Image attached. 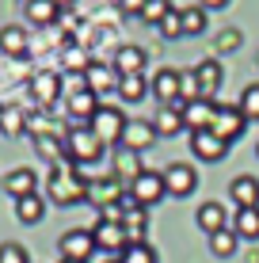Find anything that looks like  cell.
Returning a JSON list of instances; mask_svg holds the SVG:
<instances>
[{
    "label": "cell",
    "mask_w": 259,
    "mask_h": 263,
    "mask_svg": "<svg viewBox=\"0 0 259 263\" xmlns=\"http://www.w3.org/2000/svg\"><path fill=\"white\" fill-rule=\"evenodd\" d=\"M84 84L92 88L95 96L118 92V72H114V65H107V61H92V65L84 69Z\"/></svg>",
    "instance_id": "9a60e30c"
},
{
    "label": "cell",
    "mask_w": 259,
    "mask_h": 263,
    "mask_svg": "<svg viewBox=\"0 0 259 263\" xmlns=\"http://www.w3.org/2000/svg\"><path fill=\"white\" fill-rule=\"evenodd\" d=\"M92 240H95V248L107 252L111 259H118L122 252H126V229H122L118 221H95V229H92Z\"/></svg>",
    "instance_id": "8992f818"
},
{
    "label": "cell",
    "mask_w": 259,
    "mask_h": 263,
    "mask_svg": "<svg viewBox=\"0 0 259 263\" xmlns=\"http://www.w3.org/2000/svg\"><path fill=\"white\" fill-rule=\"evenodd\" d=\"M229 198L236 202V210H252V206H259V179L255 176H233L229 179Z\"/></svg>",
    "instance_id": "2e32d148"
},
{
    "label": "cell",
    "mask_w": 259,
    "mask_h": 263,
    "mask_svg": "<svg viewBox=\"0 0 259 263\" xmlns=\"http://www.w3.org/2000/svg\"><path fill=\"white\" fill-rule=\"evenodd\" d=\"M213 134H217L221 141H240L244 138V130H248V119L240 115V107L233 103V107H217V119H213V126H210Z\"/></svg>",
    "instance_id": "9c48e42d"
},
{
    "label": "cell",
    "mask_w": 259,
    "mask_h": 263,
    "mask_svg": "<svg viewBox=\"0 0 259 263\" xmlns=\"http://www.w3.org/2000/svg\"><path fill=\"white\" fill-rule=\"evenodd\" d=\"M180 84H183V72L175 69H160L153 80H149V92L160 99V107H183L180 99Z\"/></svg>",
    "instance_id": "ba28073f"
},
{
    "label": "cell",
    "mask_w": 259,
    "mask_h": 263,
    "mask_svg": "<svg viewBox=\"0 0 259 263\" xmlns=\"http://www.w3.org/2000/svg\"><path fill=\"white\" fill-rule=\"evenodd\" d=\"M160 34H164V39H183V23H180V12H175V8L160 20Z\"/></svg>",
    "instance_id": "d590c367"
},
{
    "label": "cell",
    "mask_w": 259,
    "mask_h": 263,
    "mask_svg": "<svg viewBox=\"0 0 259 263\" xmlns=\"http://www.w3.org/2000/svg\"><path fill=\"white\" fill-rule=\"evenodd\" d=\"M153 141H156L153 122H145V119H130V122H126L122 149H130V153H149V149H153Z\"/></svg>",
    "instance_id": "5bb4252c"
},
{
    "label": "cell",
    "mask_w": 259,
    "mask_h": 263,
    "mask_svg": "<svg viewBox=\"0 0 259 263\" xmlns=\"http://www.w3.org/2000/svg\"><path fill=\"white\" fill-rule=\"evenodd\" d=\"M149 92V80L145 77H118V96L126 99V103H141Z\"/></svg>",
    "instance_id": "f546056e"
},
{
    "label": "cell",
    "mask_w": 259,
    "mask_h": 263,
    "mask_svg": "<svg viewBox=\"0 0 259 263\" xmlns=\"http://www.w3.org/2000/svg\"><path fill=\"white\" fill-rule=\"evenodd\" d=\"M126 122H130V119L118 111V107H99V111L92 115V122H88V126H92V134L107 145V149H111V145H122Z\"/></svg>",
    "instance_id": "3957f363"
},
{
    "label": "cell",
    "mask_w": 259,
    "mask_h": 263,
    "mask_svg": "<svg viewBox=\"0 0 259 263\" xmlns=\"http://www.w3.org/2000/svg\"><path fill=\"white\" fill-rule=\"evenodd\" d=\"M122 198V183L114 176H99V179H88V202H95L99 210L114 206Z\"/></svg>",
    "instance_id": "e0dca14e"
},
{
    "label": "cell",
    "mask_w": 259,
    "mask_h": 263,
    "mask_svg": "<svg viewBox=\"0 0 259 263\" xmlns=\"http://www.w3.org/2000/svg\"><path fill=\"white\" fill-rule=\"evenodd\" d=\"M191 72H194V80H198V92L206 96V99L217 96V88H221V61H217V58L198 61V65H194Z\"/></svg>",
    "instance_id": "d6986e66"
},
{
    "label": "cell",
    "mask_w": 259,
    "mask_h": 263,
    "mask_svg": "<svg viewBox=\"0 0 259 263\" xmlns=\"http://www.w3.org/2000/svg\"><path fill=\"white\" fill-rule=\"evenodd\" d=\"M236 244H240V237L233 229H221V233H213V237H210V252L217 259H229V256H236Z\"/></svg>",
    "instance_id": "f1b7e54d"
},
{
    "label": "cell",
    "mask_w": 259,
    "mask_h": 263,
    "mask_svg": "<svg viewBox=\"0 0 259 263\" xmlns=\"http://www.w3.org/2000/svg\"><path fill=\"white\" fill-rule=\"evenodd\" d=\"M103 153H107V145L92 134V126H69V134H65V157H69V164H76V168L95 164V160H103Z\"/></svg>",
    "instance_id": "7a4b0ae2"
},
{
    "label": "cell",
    "mask_w": 259,
    "mask_h": 263,
    "mask_svg": "<svg viewBox=\"0 0 259 263\" xmlns=\"http://www.w3.org/2000/svg\"><path fill=\"white\" fill-rule=\"evenodd\" d=\"M198 8H206V12H221V8H229V0H198Z\"/></svg>",
    "instance_id": "f35d334b"
},
{
    "label": "cell",
    "mask_w": 259,
    "mask_h": 263,
    "mask_svg": "<svg viewBox=\"0 0 259 263\" xmlns=\"http://www.w3.org/2000/svg\"><path fill=\"white\" fill-rule=\"evenodd\" d=\"M180 115H183V126L187 130H210L213 119H217V103L213 99H191V103H183L180 107Z\"/></svg>",
    "instance_id": "7c38bea8"
},
{
    "label": "cell",
    "mask_w": 259,
    "mask_h": 263,
    "mask_svg": "<svg viewBox=\"0 0 259 263\" xmlns=\"http://www.w3.org/2000/svg\"><path fill=\"white\" fill-rule=\"evenodd\" d=\"M50 198L57 206H73V202H84L88 198V176L80 172L76 164H53L50 172Z\"/></svg>",
    "instance_id": "6da1fadb"
},
{
    "label": "cell",
    "mask_w": 259,
    "mask_h": 263,
    "mask_svg": "<svg viewBox=\"0 0 259 263\" xmlns=\"http://www.w3.org/2000/svg\"><path fill=\"white\" fill-rule=\"evenodd\" d=\"M172 12V4L168 0H145V8H141V20L145 23H153V27H160V20Z\"/></svg>",
    "instance_id": "836d02e7"
},
{
    "label": "cell",
    "mask_w": 259,
    "mask_h": 263,
    "mask_svg": "<svg viewBox=\"0 0 259 263\" xmlns=\"http://www.w3.org/2000/svg\"><path fill=\"white\" fill-rule=\"evenodd\" d=\"M15 217H19L23 225H38L42 217H46V198L42 195H27L15 202Z\"/></svg>",
    "instance_id": "4316f807"
},
{
    "label": "cell",
    "mask_w": 259,
    "mask_h": 263,
    "mask_svg": "<svg viewBox=\"0 0 259 263\" xmlns=\"http://www.w3.org/2000/svg\"><path fill=\"white\" fill-rule=\"evenodd\" d=\"M107 263H118V259H107Z\"/></svg>",
    "instance_id": "b9f144b4"
},
{
    "label": "cell",
    "mask_w": 259,
    "mask_h": 263,
    "mask_svg": "<svg viewBox=\"0 0 259 263\" xmlns=\"http://www.w3.org/2000/svg\"><path fill=\"white\" fill-rule=\"evenodd\" d=\"M0 263H31V256H27V248H23V244L4 240V244H0Z\"/></svg>",
    "instance_id": "e575fe53"
},
{
    "label": "cell",
    "mask_w": 259,
    "mask_h": 263,
    "mask_svg": "<svg viewBox=\"0 0 259 263\" xmlns=\"http://www.w3.org/2000/svg\"><path fill=\"white\" fill-rule=\"evenodd\" d=\"M114 72L118 77H145V65H149V53L141 46H118L114 50Z\"/></svg>",
    "instance_id": "4fadbf2b"
},
{
    "label": "cell",
    "mask_w": 259,
    "mask_h": 263,
    "mask_svg": "<svg viewBox=\"0 0 259 263\" xmlns=\"http://www.w3.org/2000/svg\"><path fill=\"white\" fill-rule=\"evenodd\" d=\"M164 187H168V195H175V198H187V195H194V187H198V172H194L191 164H183V160H172L164 172Z\"/></svg>",
    "instance_id": "5b68a950"
},
{
    "label": "cell",
    "mask_w": 259,
    "mask_h": 263,
    "mask_svg": "<svg viewBox=\"0 0 259 263\" xmlns=\"http://www.w3.org/2000/svg\"><path fill=\"white\" fill-rule=\"evenodd\" d=\"M118 4L122 15H141V8H145V0H114Z\"/></svg>",
    "instance_id": "74e56055"
},
{
    "label": "cell",
    "mask_w": 259,
    "mask_h": 263,
    "mask_svg": "<svg viewBox=\"0 0 259 263\" xmlns=\"http://www.w3.org/2000/svg\"><path fill=\"white\" fill-rule=\"evenodd\" d=\"M194 221H198V229L206 233V237H213V233L229 229V210L221 202H202L198 210H194Z\"/></svg>",
    "instance_id": "ac0fdd59"
},
{
    "label": "cell",
    "mask_w": 259,
    "mask_h": 263,
    "mask_svg": "<svg viewBox=\"0 0 259 263\" xmlns=\"http://www.w3.org/2000/svg\"><path fill=\"white\" fill-rule=\"evenodd\" d=\"M23 15H27V23H34V27H53L57 15H61V8L53 4V0H23Z\"/></svg>",
    "instance_id": "7402d4cb"
},
{
    "label": "cell",
    "mask_w": 259,
    "mask_h": 263,
    "mask_svg": "<svg viewBox=\"0 0 259 263\" xmlns=\"http://www.w3.org/2000/svg\"><path fill=\"white\" fill-rule=\"evenodd\" d=\"M126 191H130V198L141 206V210H149V206H156L160 198L168 195V187H164V176H160V172H149V168H145V172H141V176L126 187Z\"/></svg>",
    "instance_id": "277c9868"
},
{
    "label": "cell",
    "mask_w": 259,
    "mask_h": 263,
    "mask_svg": "<svg viewBox=\"0 0 259 263\" xmlns=\"http://www.w3.org/2000/svg\"><path fill=\"white\" fill-rule=\"evenodd\" d=\"M229 229H233L240 240H259V206H252V210H236V217H233Z\"/></svg>",
    "instance_id": "484cf974"
},
{
    "label": "cell",
    "mask_w": 259,
    "mask_h": 263,
    "mask_svg": "<svg viewBox=\"0 0 259 263\" xmlns=\"http://www.w3.org/2000/svg\"><path fill=\"white\" fill-rule=\"evenodd\" d=\"M255 65H259V58H255Z\"/></svg>",
    "instance_id": "7bdbcfd3"
},
{
    "label": "cell",
    "mask_w": 259,
    "mask_h": 263,
    "mask_svg": "<svg viewBox=\"0 0 259 263\" xmlns=\"http://www.w3.org/2000/svg\"><path fill=\"white\" fill-rule=\"evenodd\" d=\"M255 157H259V149H255Z\"/></svg>",
    "instance_id": "ee69618b"
},
{
    "label": "cell",
    "mask_w": 259,
    "mask_h": 263,
    "mask_svg": "<svg viewBox=\"0 0 259 263\" xmlns=\"http://www.w3.org/2000/svg\"><path fill=\"white\" fill-rule=\"evenodd\" d=\"M240 115H244L248 122H259V84H248L244 92H240Z\"/></svg>",
    "instance_id": "d6a6232c"
},
{
    "label": "cell",
    "mask_w": 259,
    "mask_h": 263,
    "mask_svg": "<svg viewBox=\"0 0 259 263\" xmlns=\"http://www.w3.org/2000/svg\"><path fill=\"white\" fill-rule=\"evenodd\" d=\"M0 53H8V58H23L27 53V31L15 23L0 27Z\"/></svg>",
    "instance_id": "d4e9b609"
},
{
    "label": "cell",
    "mask_w": 259,
    "mask_h": 263,
    "mask_svg": "<svg viewBox=\"0 0 259 263\" xmlns=\"http://www.w3.org/2000/svg\"><path fill=\"white\" fill-rule=\"evenodd\" d=\"M65 107H69V126H88L92 122V115L99 111V96L92 92V88H80V92L65 96Z\"/></svg>",
    "instance_id": "30bf717a"
},
{
    "label": "cell",
    "mask_w": 259,
    "mask_h": 263,
    "mask_svg": "<svg viewBox=\"0 0 259 263\" xmlns=\"http://www.w3.org/2000/svg\"><path fill=\"white\" fill-rule=\"evenodd\" d=\"M53 4H57V8H69V4H73V0H53Z\"/></svg>",
    "instance_id": "ab89813d"
},
{
    "label": "cell",
    "mask_w": 259,
    "mask_h": 263,
    "mask_svg": "<svg viewBox=\"0 0 259 263\" xmlns=\"http://www.w3.org/2000/svg\"><path fill=\"white\" fill-rule=\"evenodd\" d=\"M4 191L19 202V198L27 195H38V176H34L31 168H15V172H8L4 176Z\"/></svg>",
    "instance_id": "ffe728a7"
},
{
    "label": "cell",
    "mask_w": 259,
    "mask_h": 263,
    "mask_svg": "<svg viewBox=\"0 0 259 263\" xmlns=\"http://www.w3.org/2000/svg\"><path fill=\"white\" fill-rule=\"evenodd\" d=\"M236 46H240V31H221L217 50H236Z\"/></svg>",
    "instance_id": "8d00e7d4"
},
{
    "label": "cell",
    "mask_w": 259,
    "mask_h": 263,
    "mask_svg": "<svg viewBox=\"0 0 259 263\" xmlns=\"http://www.w3.org/2000/svg\"><path fill=\"white\" fill-rule=\"evenodd\" d=\"M57 248H61V259H76V263H88V259H92V252H95L92 229H69V233H61Z\"/></svg>",
    "instance_id": "52a82bcc"
},
{
    "label": "cell",
    "mask_w": 259,
    "mask_h": 263,
    "mask_svg": "<svg viewBox=\"0 0 259 263\" xmlns=\"http://www.w3.org/2000/svg\"><path fill=\"white\" fill-rule=\"evenodd\" d=\"M191 153H194V160H206V164H217V160H225V153H229V141H221L213 130H194V134H191Z\"/></svg>",
    "instance_id": "8fae6325"
},
{
    "label": "cell",
    "mask_w": 259,
    "mask_h": 263,
    "mask_svg": "<svg viewBox=\"0 0 259 263\" xmlns=\"http://www.w3.org/2000/svg\"><path fill=\"white\" fill-rule=\"evenodd\" d=\"M180 23H183V34H206V27H210V12L206 8H183L180 12Z\"/></svg>",
    "instance_id": "83f0119b"
},
{
    "label": "cell",
    "mask_w": 259,
    "mask_h": 263,
    "mask_svg": "<svg viewBox=\"0 0 259 263\" xmlns=\"http://www.w3.org/2000/svg\"><path fill=\"white\" fill-rule=\"evenodd\" d=\"M118 263H160V256H156V248L149 240H141V244H126V252L118 256Z\"/></svg>",
    "instance_id": "1f68e13d"
},
{
    "label": "cell",
    "mask_w": 259,
    "mask_h": 263,
    "mask_svg": "<svg viewBox=\"0 0 259 263\" xmlns=\"http://www.w3.org/2000/svg\"><path fill=\"white\" fill-rule=\"evenodd\" d=\"M141 172H145V168H141V153H130V149L118 145V149H114V179H118L122 187H130Z\"/></svg>",
    "instance_id": "44dd1931"
},
{
    "label": "cell",
    "mask_w": 259,
    "mask_h": 263,
    "mask_svg": "<svg viewBox=\"0 0 259 263\" xmlns=\"http://www.w3.org/2000/svg\"><path fill=\"white\" fill-rule=\"evenodd\" d=\"M0 130H4L8 138H19V134L27 130V115L19 111V107H0Z\"/></svg>",
    "instance_id": "4dcf8cb0"
},
{
    "label": "cell",
    "mask_w": 259,
    "mask_h": 263,
    "mask_svg": "<svg viewBox=\"0 0 259 263\" xmlns=\"http://www.w3.org/2000/svg\"><path fill=\"white\" fill-rule=\"evenodd\" d=\"M61 263H76V259H61Z\"/></svg>",
    "instance_id": "60d3db41"
},
{
    "label": "cell",
    "mask_w": 259,
    "mask_h": 263,
    "mask_svg": "<svg viewBox=\"0 0 259 263\" xmlns=\"http://www.w3.org/2000/svg\"><path fill=\"white\" fill-rule=\"evenodd\" d=\"M31 92H34V99H38L42 107H53L61 99V77L57 72H38V77L31 80Z\"/></svg>",
    "instance_id": "603a6c76"
},
{
    "label": "cell",
    "mask_w": 259,
    "mask_h": 263,
    "mask_svg": "<svg viewBox=\"0 0 259 263\" xmlns=\"http://www.w3.org/2000/svg\"><path fill=\"white\" fill-rule=\"evenodd\" d=\"M149 122H153L156 138H175L180 130H187V126H183V115H180V107H160L156 119H149Z\"/></svg>",
    "instance_id": "cb8c5ba5"
}]
</instances>
